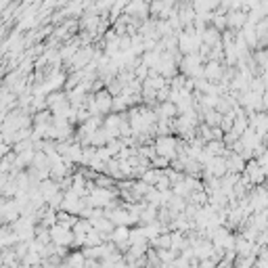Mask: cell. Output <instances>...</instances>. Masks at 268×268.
Returning <instances> with one entry per match:
<instances>
[{
	"label": "cell",
	"instance_id": "3",
	"mask_svg": "<svg viewBox=\"0 0 268 268\" xmlns=\"http://www.w3.org/2000/svg\"><path fill=\"white\" fill-rule=\"evenodd\" d=\"M206 74H208V75H214V78H216V75H220V67L216 65V63H212V65L208 67V72H206Z\"/></svg>",
	"mask_w": 268,
	"mask_h": 268
},
{
	"label": "cell",
	"instance_id": "4",
	"mask_svg": "<svg viewBox=\"0 0 268 268\" xmlns=\"http://www.w3.org/2000/svg\"><path fill=\"white\" fill-rule=\"evenodd\" d=\"M262 140H264V143H266V147H268V134H266V136H264Z\"/></svg>",
	"mask_w": 268,
	"mask_h": 268
},
{
	"label": "cell",
	"instance_id": "2",
	"mask_svg": "<svg viewBox=\"0 0 268 268\" xmlns=\"http://www.w3.org/2000/svg\"><path fill=\"white\" fill-rule=\"evenodd\" d=\"M157 151L162 153V155H172V151H174V140H172V138H162L157 143Z\"/></svg>",
	"mask_w": 268,
	"mask_h": 268
},
{
	"label": "cell",
	"instance_id": "1",
	"mask_svg": "<svg viewBox=\"0 0 268 268\" xmlns=\"http://www.w3.org/2000/svg\"><path fill=\"white\" fill-rule=\"evenodd\" d=\"M245 23H247L245 13H241V11H233L231 15H228V25H231V28H243Z\"/></svg>",
	"mask_w": 268,
	"mask_h": 268
}]
</instances>
